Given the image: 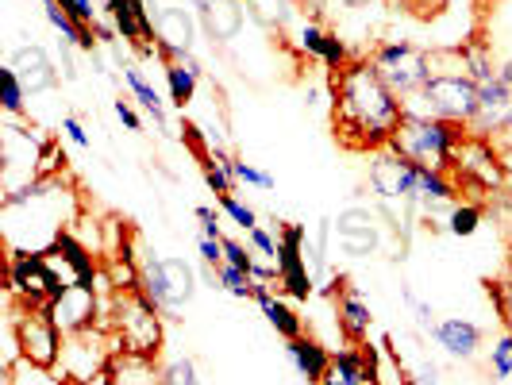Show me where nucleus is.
I'll use <instances>...</instances> for the list:
<instances>
[{
    "mask_svg": "<svg viewBox=\"0 0 512 385\" xmlns=\"http://www.w3.org/2000/svg\"><path fill=\"white\" fill-rule=\"evenodd\" d=\"M405 120V101L385 85L370 54L332 74V128L347 151H382Z\"/></svg>",
    "mask_w": 512,
    "mask_h": 385,
    "instance_id": "obj_1",
    "label": "nucleus"
},
{
    "mask_svg": "<svg viewBox=\"0 0 512 385\" xmlns=\"http://www.w3.org/2000/svg\"><path fill=\"white\" fill-rule=\"evenodd\" d=\"M81 212L85 205L74 185L66 181V174L39 178L16 193H4L0 201L4 251H31V255L51 251L66 231H74Z\"/></svg>",
    "mask_w": 512,
    "mask_h": 385,
    "instance_id": "obj_2",
    "label": "nucleus"
},
{
    "mask_svg": "<svg viewBox=\"0 0 512 385\" xmlns=\"http://www.w3.org/2000/svg\"><path fill=\"white\" fill-rule=\"evenodd\" d=\"M470 139V128L432 116H405L397 135L389 139V151L401 154L405 162L436 174H455V154Z\"/></svg>",
    "mask_w": 512,
    "mask_h": 385,
    "instance_id": "obj_3",
    "label": "nucleus"
},
{
    "mask_svg": "<svg viewBox=\"0 0 512 385\" xmlns=\"http://www.w3.org/2000/svg\"><path fill=\"white\" fill-rule=\"evenodd\" d=\"M162 320H166V312L154 305L143 289L108 293V332L116 339V355L158 359L162 339H166Z\"/></svg>",
    "mask_w": 512,
    "mask_h": 385,
    "instance_id": "obj_4",
    "label": "nucleus"
},
{
    "mask_svg": "<svg viewBox=\"0 0 512 385\" xmlns=\"http://www.w3.org/2000/svg\"><path fill=\"white\" fill-rule=\"evenodd\" d=\"M4 282H8L4 289L12 308H47L66 289V282L51 270L47 255H31V251H8Z\"/></svg>",
    "mask_w": 512,
    "mask_h": 385,
    "instance_id": "obj_5",
    "label": "nucleus"
},
{
    "mask_svg": "<svg viewBox=\"0 0 512 385\" xmlns=\"http://www.w3.org/2000/svg\"><path fill=\"white\" fill-rule=\"evenodd\" d=\"M139 278H143V293L154 305L166 312V320H178V312L197 293V274L185 258H139Z\"/></svg>",
    "mask_w": 512,
    "mask_h": 385,
    "instance_id": "obj_6",
    "label": "nucleus"
},
{
    "mask_svg": "<svg viewBox=\"0 0 512 385\" xmlns=\"http://www.w3.org/2000/svg\"><path fill=\"white\" fill-rule=\"evenodd\" d=\"M12 347H16V359H27L35 366H47L58 370L62 362V347H66V335L58 332V324L51 320L47 308H12Z\"/></svg>",
    "mask_w": 512,
    "mask_h": 385,
    "instance_id": "obj_7",
    "label": "nucleus"
},
{
    "mask_svg": "<svg viewBox=\"0 0 512 385\" xmlns=\"http://www.w3.org/2000/svg\"><path fill=\"white\" fill-rule=\"evenodd\" d=\"M370 189L378 193L382 212L397 216L405 208L420 205V166H412L401 154L382 147L370 158Z\"/></svg>",
    "mask_w": 512,
    "mask_h": 385,
    "instance_id": "obj_8",
    "label": "nucleus"
},
{
    "mask_svg": "<svg viewBox=\"0 0 512 385\" xmlns=\"http://www.w3.org/2000/svg\"><path fill=\"white\" fill-rule=\"evenodd\" d=\"M370 62L378 66V74L385 77V85L405 101L412 93H420L428 85V51L416 47L412 39H385L370 51Z\"/></svg>",
    "mask_w": 512,
    "mask_h": 385,
    "instance_id": "obj_9",
    "label": "nucleus"
},
{
    "mask_svg": "<svg viewBox=\"0 0 512 385\" xmlns=\"http://www.w3.org/2000/svg\"><path fill=\"white\" fill-rule=\"evenodd\" d=\"M455 181L462 185V193H505L509 170L501 166L493 143L470 131V139L455 154Z\"/></svg>",
    "mask_w": 512,
    "mask_h": 385,
    "instance_id": "obj_10",
    "label": "nucleus"
},
{
    "mask_svg": "<svg viewBox=\"0 0 512 385\" xmlns=\"http://www.w3.org/2000/svg\"><path fill=\"white\" fill-rule=\"evenodd\" d=\"M112 355H116L112 332H108V328H93V332H81L66 339L58 370L70 378V385H93V378H104V374H108Z\"/></svg>",
    "mask_w": 512,
    "mask_h": 385,
    "instance_id": "obj_11",
    "label": "nucleus"
},
{
    "mask_svg": "<svg viewBox=\"0 0 512 385\" xmlns=\"http://www.w3.org/2000/svg\"><path fill=\"white\" fill-rule=\"evenodd\" d=\"M51 320L58 324V332L66 335H81V332H93V328H108V301L97 285H66L62 297H54L51 305Z\"/></svg>",
    "mask_w": 512,
    "mask_h": 385,
    "instance_id": "obj_12",
    "label": "nucleus"
},
{
    "mask_svg": "<svg viewBox=\"0 0 512 385\" xmlns=\"http://www.w3.org/2000/svg\"><path fill=\"white\" fill-rule=\"evenodd\" d=\"M305 239H308L305 224H278V270H282L278 289H285L293 301H308V297H312V274H308Z\"/></svg>",
    "mask_w": 512,
    "mask_h": 385,
    "instance_id": "obj_13",
    "label": "nucleus"
},
{
    "mask_svg": "<svg viewBox=\"0 0 512 385\" xmlns=\"http://www.w3.org/2000/svg\"><path fill=\"white\" fill-rule=\"evenodd\" d=\"M470 131L489 139V143H493L497 135L512 131V89L501 81V74L486 77V81L478 85V116H474Z\"/></svg>",
    "mask_w": 512,
    "mask_h": 385,
    "instance_id": "obj_14",
    "label": "nucleus"
},
{
    "mask_svg": "<svg viewBox=\"0 0 512 385\" xmlns=\"http://www.w3.org/2000/svg\"><path fill=\"white\" fill-rule=\"evenodd\" d=\"M104 12L124 43H131L139 54H154V16L143 0H104Z\"/></svg>",
    "mask_w": 512,
    "mask_h": 385,
    "instance_id": "obj_15",
    "label": "nucleus"
},
{
    "mask_svg": "<svg viewBox=\"0 0 512 385\" xmlns=\"http://www.w3.org/2000/svg\"><path fill=\"white\" fill-rule=\"evenodd\" d=\"M382 385L378 382V362H374V347L370 343H347L332 351V362L324 370L320 385Z\"/></svg>",
    "mask_w": 512,
    "mask_h": 385,
    "instance_id": "obj_16",
    "label": "nucleus"
},
{
    "mask_svg": "<svg viewBox=\"0 0 512 385\" xmlns=\"http://www.w3.org/2000/svg\"><path fill=\"white\" fill-rule=\"evenodd\" d=\"M335 228V239H339V247H343V255L351 258H366L378 251V243H382V235H378V216L370 212V208H343L339 216L332 220Z\"/></svg>",
    "mask_w": 512,
    "mask_h": 385,
    "instance_id": "obj_17",
    "label": "nucleus"
},
{
    "mask_svg": "<svg viewBox=\"0 0 512 385\" xmlns=\"http://www.w3.org/2000/svg\"><path fill=\"white\" fill-rule=\"evenodd\" d=\"M154 58L158 62H170V58H178L193 47V16L185 12V8H174V4H166V8H158L154 12Z\"/></svg>",
    "mask_w": 512,
    "mask_h": 385,
    "instance_id": "obj_18",
    "label": "nucleus"
},
{
    "mask_svg": "<svg viewBox=\"0 0 512 385\" xmlns=\"http://www.w3.org/2000/svg\"><path fill=\"white\" fill-rule=\"evenodd\" d=\"M432 339H436L451 359H462V362L478 359V351H482V328L474 320H466V316H443V320H436Z\"/></svg>",
    "mask_w": 512,
    "mask_h": 385,
    "instance_id": "obj_19",
    "label": "nucleus"
},
{
    "mask_svg": "<svg viewBox=\"0 0 512 385\" xmlns=\"http://www.w3.org/2000/svg\"><path fill=\"white\" fill-rule=\"evenodd\" d=\"M335 324H339V335L343 343H370V328H374V312L362 301L359 289H343L335 297Z\"/></svg>",
    "mask_w": 512,
    "mask_h": 385,
    "instance_id": "obj_20",
    "label": "nucleus"
},
{
    "mask_svg": "<svg viewBox=\"0 0 512 385\" xmlns=\"http://www.w3.org/2000/svg\"><path fill=\"white\" fill-rule=\"evenodd\" d=\"M8 66L20 74L24 81L27 97L31 93H43V89H54L58 85V70H54V62L47 58L43 47H35V43H27V47H16L12 58H8Z\"/></svg>",
    "mask_w": 512,
    "mask_h": 385,
    "instance_id": "obj_21",
    "label": "nucleus"
},
{
    "mask_svg": "<svg viewBox=\"0 0 512 385\" xmlns=\"http://www.w3.org/2000/svg\"><path fill=\"white\" fill-rule=\"evenodd\" d=\"M162 74H166V89H170V104H178V108H189L193 97H197V85H201V62L193 58V54L185 51L178 58H170V62H162Z\"/></svg>",
    "mask_w": 512,
    "mask_h": 385,
    "instance_id": "obj_22",
    "label": "nucleus"
},
{
    "mask_svg": "<svg viewBox=\"0 0 512 385\" xmlns=\"http://www.w3.org/2000/svg\"><path fill=\"white\" fill-rule=\"evenodd\" d=\"M285 351H289V362H293V370H297V374H301L308 385H320L324 370H328V362H332V351H328L320 339H312V335L289 339V343H285Z\"/></svg>",
    "mask_w": 512,
    "mask_h": 385,
    "instance_id": "obj_23",
    "label": "nucleus"
},
{
    "mask_svg": "<svg viewBox=\"0 0 512 385\" xmlns=\"http://www.w3.org/2000/svg\"><path fill=\"white\" fill-rule=\"evenodd\" d=\"M124 70V85H128L131 101L139 104L147 116L154 120V128L158 131H170V116H166V101H162V93L154 89L151 81H147V74L135 66V62H128V66H120Z\"/></svg>",
    "mask_w": 512,
    "mask_h": 385,
    "instance_id": "obj_24",
    "label": "nucleus"
},
{
    "mask_svg": "<svg viewBox=\"0 0 512 385\" xmlns=\"http://www.w3.org/2000/svg\"><path fill=\"white\" fill-rule=\"evenodd\" d=\"M108 385H162V366L158 359H143V355H112Z\"/></svg>",
    "mask_w": 512,
    "mask_h": 385,
    "instance_id": "obj_25",
    "label": "nucleus"
},
{
    "mask_svg": "<svg viewBox=\"0 0 512 385\" xmlns=\"http://www.w3.org/2000/svg\"><path fill=\"white\" fill-rule=\"evenodd\" d=\"M4 385H70V378L62 370H47V366L16 359L4 366Z\"/></svg>",
    "mask_w": 512,
    "mask_h": 385,
    "instance_id": "obj_26",
    "label": "nucleus"
},
{
    "mask_svg": "<svg viewBox=\"0 0 512 385\" xmlns=\"http://www.w3.org/2000/svg\"><path fill=\"white\" fill-rule=\"evenodd\" d=\"M262 316H266V324H270L274 332L282 335L285 343H289V339H301V335H305V320L297 316V308L285 305L282 297H274L270 305L262 308Z\"/></svg>",
    "mask_w": 512,
    "mask_h": 385,
    "instance_id": "obj_27",
    "label": "nucleus"
},
{
    "mask_svg": "<svg viewBox=\"0 0 512 385\" xmlns=\"http://www.w3.org/2000/svg\"><path fill=\"white\" fill-rule=\"evenodd\" d=\"M216 285L224 289V293H231L235 301H255V278H251V270H239V266H231V262H224V266H216Z\"/></svg>",
    "mask_w": 512,
    "mask_h": 385,
    "instance_id": "obj_28",
    "label": "nucleus"
},
{
    "mask_svg": "<svg viewBox=\"0 0 512 385\" xmlns=\"http://www.w3.org/2000/svg\"><path fill=\"white\" fill-rule=\"evenodd\" d=\"M482 220H486V208L478 205V201H459V205H451V216H447V231L451 235H474V231L482 228Z\"/></svg>",
    "mask_w": 512,
    "mask_h": 385,
    "instance_id": "obj_29",
    "label": "nucleus"
},
{
    "mask_svg": "<svg viewBox=\"0 0 512 385\" xmlns=\"http://www.w3.org/2000/svg\"><path fill=\"white\" fill-rule=\"evenodd\" d=\"M0 101H4V112H8V116H24L27 89L12 66H0Z\"/></svg>",
    "mask_w": 512,
    "mask_h": 385,
    "instance_id": "obj_30",
    "label": "nucleus"
},
{
    "mask_svg": "<svg viewBox=\"0 0 512 385\" xmlns=\"http://www.w3.org/2000/svg\"><path fill=\"white\" fill-rule=\"evenodd\" d=\"M316 62H320V66H328L332 74H339L343 66H351V62H355V54H351V47H347V39H339L335 31H328V35H324V43H320Z\"/></svg>",
    "mask_w": 512,
    "mask_h": 385,
    "instance_id": "obj_31",
    "label": "nucleus"
},
{
    "mask_svg": "<svg viewBox=\"0 0 512 385\" xmlns=\"http://www.w3.org/2000/svg\"><path fill=\"white\" fill-rule=\"evenodd\" d=\"M486 289H489L493 308H497V312H501V320H505V332H512V258H509V270H505L501 278L486 282Z\"/></svg>",
    "mask_w": 512,
    "mask_h": 385,
    "instance_id": "obj_32",
    "label": "nucleus"
},
{
    "mask_svg": "<svg viewBox=\"0 0 512 385\" xmlns=\"http://www.w3.org/2000/svg\"><path fill=\"white\" fill-rule=\"evenodd\" d=\"M216 208H220V212H224V216H228V220L239 231L258 228V212L251 205H243V201H239L235 193H220V197H216Z\"/></svg>",
    "mask_w": 512,
    "mask_h": 385,
    "instance_id": "obj_33",
    "label": "nucleus"
},
{
    "mask_svg": "<svg viewBox=\"0 0 512 385\" xmlns=\"http://www.w3.org/2000/svg\"><path fill=\"white\" fill-rule=\"evenodd\" d=\"M489 374H493V382H509L512 378V332L493 339V347H489Z\"/></svg>",
    "mask_w": 512,
    "mask_h": 385,
    "instance_id": "obj_34",
    "label": "nucleus"
},
{
    "mask_svg": "<svg viewBox=\"0 0 512 385\" xmlns=\"http://www.w3.org/2000/svg\"><path fill=\"white\" fill-rule=\"evenodd\" d=\"M231 174H235V181H243V185H255V189H262V193H274V189H278V181L270 178L262 166L247 162V158H231Z\"/></svg>",
    "mask_w": 512,
    "mask_h": 385,
    "instance_id": "obj_35",
    "label": "nucleus"
},
{
    "mask_svg": "<svg viewBox=\"0 0 512 385\" xmlns=\"http://www.w3.org/2000/svg\"><path fill=\"white\" fill-rule=\"evenodd\" d=\"M162 385H201V378H197V362L189 359V355L170 359L166 366H162Z\"/></svg>",
    "mask_w": 512,
    "mask_h": 385,
    "instance_id": "obj_36",
    "label": "nucleus"
},
{
    "mask_svg": "<svg viewBox=\"0 0 512 385\" xmlns=\"http://www.w3.org/2000/svg\"><path fill=\"white\" fill-rule=\"evenodd\" d=\"M70 16H74L77 24H85V27H97V20H101V12H104V0H58Z\"/></svg>",
    "mask_w": 512,
    "mask_h": 385,
    "instance_id": "obj_37",
    "label": "nucleus"
},
{
    "mask_svg": "<svg viewBox=\"0 0 512 385\" xmlns=\"http://www.w3.org/2000/svg\"><path fill=\"white\" fill-rule=\"evenodd\" d=\"M247 243H251V251H255L258 258H266V262H278V235L270 228H251L247 231Z\"/></svg>",
    "mask_w": 512,
    "mask_h": 385,
    "instance_id": "obj_38",
    "label": "nucleus"
},
{
    "mask_svg": "<svg viewBox=\"0 0 512 385\" xmlns=\"http://www.w3.org/2000/svg\"><path fill=\"white\" fill-rule=\"evenodd\" d=\"M220 243H224V262L239 266V270H251V266H255L258 255L251 251V243H243V239H231V235H224Z\"/></svg>",
    "mask_w": 512,
    "mask_h": 385,
    "instance_id": "obj_39",
    "label": "nucleus"
},
{
    "mask_svg": "<svg viewBox=\"0 0 512 385\" xmlns=\"http://www.w3.org/2000/svg\"><path fill=\"white\" fill-rule=\"evenodd\" d=\"M197 220H201V235L205 239H224V212L220 208L197 205Z\"/></svg>",
    "mask_w": 512,
    "mask_h": 385,
    "instance_id": "obj_40",
    "label": "nucleus"
},
{
    "mask_svg": "<svg viewBox=\"0 0 512 385\" xmlns=\"http://www.w3.org/2000/svg\"><path fill=\"white\" fill-rule=\"evenodd\" d=\"M58 131H62V139H70V143H74V147H81V151H89V147H93L89 131H85V124H81L77 116H62Z\"/></svg>",
    "mask_w": 512,
    "mask_h": 385,
    "instance_id": "obj_41",
    "label": "nucleus"
},
{
    "mask_svg": "<svg viewBox=\"0 0 512 385\" xmlns=\"http://www.w3.org/2000/svg\"><path fill=\"white\" fill-rule=\"evenodd\" d=\"M324 27L320 24H301V35H297V43H301V51L308 54V58H316L320 54V43H324Z\"/></svg>",
    "mask_w": 512,
    "mask_h": 385,
    "instance_id": "obj_42",
    "label": "nucleus"
},
{
    "mask_svg": "<svg viewBox=\"0 0 512 385\" xmlns=\"http://www.w3.org/2000/svg\"><path fill=\"white\" fill-rule=\"evenodd\" d=\"M197 251H201V262H205L208 270H216V266H224V243L220 239H197Z\"/></svg>",
    "mask_w": 512,
    "mask_h": 385,
    "instance_id": "obj_43",
    "label": "nucleus"
},
{
    "mask_svg": "<svg viewBox=\"0 0 512 385\" xmlns=\"http://www.w3.org/2000/svg\"><path fill=\"white\" fill-rule=\"evenodd\" d=\"M112 112H116V120H120L128 131H143V120H139V112H135V104L131 101L116 97V101H112Z\"/></svg>",
    "mask_w": 512,
    "mask_h": 385,
    "instance_id": "obj_44",
    "label": "nucleus"
},
{
    "mask_svg": "<svg viewBox=\"0 0 512 385\" xmlns=\"http://www.w3.org/2000/svg\"><path fill=\"white\" fill-rule=\"evenodd\" d=\"M412 312H416V324H420V328H424V332L432 335V328H436V312H432V305H428V301H420V297H416V301H412Z\"/></svg>",
    "mask_w": 512,
    "mask_h": 385,
    "instance_id": "obj_45",
    "label": "nucleus"
},
{
    "mask_svg": "<svg viewBox=\"0 0 512 385\" xmlns=\"http://www.w3.org/2000/svg\"><path fill=\"white\" fill-rule=\"evenodd\" d=\"M493 151H497L501 166L509 170V178H512V131H505V135H497V139H493Z\"/></svg>",
    "mask_w": 512,
    "mask_h": 385,
    "instance_id": "obj_46",
    "label": "nucleus"
},
{
    "mask_svg": "<svg viewBox=\"0 0 512 385\" xmlns=\"http://www.w3.org/2000/svg\"><path fill=\"white\" fill-rule=\"evenodd\" d=\"M497 74H501V81L512 89V58H509V62H501V70H497Z\"/></svg>",
    "mask_w": 512,
    "mask_h": 385,
    "instance_id": "obj_47",
    "label": "nucleus"
},
{
    "mask_svg": "<svg viewBox=\"0 0 512 385\" xmlns=\"http://www.w3.org/2000/svg\"><path fill=\"white\" fill-rule=\"evenodd\" d=\"M220 4H228V0H220Z\"/></svg>",
    "mask_w": 512,
    "mask_h": 385,
    "instance_id": "obj_48",
    "label": "nucleus"
}]
</instances>
